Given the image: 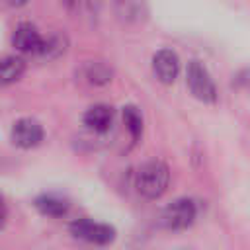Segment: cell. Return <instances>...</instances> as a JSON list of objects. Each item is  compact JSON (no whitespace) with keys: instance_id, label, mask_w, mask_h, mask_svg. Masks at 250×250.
Wrapping results in <instances>:
<instances>
[{"instance_id":"obj_1","label":"cell","mask_w":250,"mask_h":250,"mask_svg":"<svg viewBox=\"0 0 250 250\" xmlns=\"http://www.w3.org/2000/svg\"><path fill=\"white\" fill-rule=\"evenodd\" d=\"M168 184H170V168L162 160H148L137 170L135 188L146 199H158L160 195H164Z\"/></svg>"},{"instance_id":"obj_11","label":"cell","mask_w":250,"mask_h":250,"mask_svg":"<svg viewBox=\"0 0 250 250\" xmlns=\"http://www.w3.org/2000/svg\"><path fill=\"white\" fill-rule=\"evenodd\" d=\"M68 49V39L64 33H59V31H53L49 33L47 37L43 35V41H41V49L37 53V57L41 59H47V61H55L59 57H62Z\"/></svg>"},{"instance_id":"obj_13","label":"cell","mask_w":250,"mask_h":250,"mask_svg":"<svg viewBox=\"0 0 250 250\" xmlns=\"http://www.w3.org/2000/svg\"><path fill=\"white\" fill-rule=\"evenodd\" d=\"M82 78L92 86H105L113 78V70L104 61H88L82 66Z\"/></svg>"},{"instance_id":"obj_4","label":"cell","mask_w":250,"mask_h":250,"mask_svg":"<svg viewBox=\"0 0 250 250\" xmlns=\"http://www.w3.org/2000/svg\"><path fill=\"white\" fill-rule=\"evenodd\" d=\"M70 234L74 238H80L84 242H90V244H98V246H107L115 240L117 232L111 225L107 223H96L92 219H76L70 223L68 227Z\"/></svg>"},{"instance_id":"obj_8","label":"cell","mask_w":250,"mask_h":250,"mask_svg":"<svg viewBox=\"0 0 250 250\" xmlns=\"http://www.w3.org/2000/svg\"><path fill=\"white\" fill-rule=\"evenodd\" d=\"M113 117H115V111L111 105L94 104L84 113V125L94 133H105V131H109V127L113 123Z\"/></svg>"},{"instance_id":"obj_10","label":"cell","mask_w":250,"mask_h":250,"mask_svg":"<svg viewBox=\"0 0 250 250\" xmlns=\"http://www.w3.org/2000/svg\"><path fill=\"white\" fill-rule=\"evenodd\" d=\"M35 209L45 215V217H64L70 209V203L68 199L61 197V195H55V193H43V195H37L35 201H33Z\"/></svg>"},{"instance_id":"obj_15","label":"cell","mask_w":250,"mask_h":250,"mask_svg":"<svg viewBox=\"0 0 250 250\" xmlns=\"http://www.w3.org/2000/svg\"><path fill=\"white\" fill-rule=\"evenodd\" d=\"M6 219H8V207H6L4 199L0 197V229L6 225Z\"/></svg>"},{"instance_id":"obj_9","label":"cell","mask_w":250,"mask_h":250,"mask_svg":"<svg viewBox=\"0 0 250 250\" xmlns=\"http://www.w3.org/2000/svg\"><path fill=\"white\" fill-rule=\"evenodd\" d=\"M113 12L123 23H141L148 14L145 0H115Z\"/></svg>"},{"instance_id":"obj_7","label":"cell","mask_w":250,"mask_h":250,"mask_svg":"<svg viewBox=\"0 0 250 250\" xmlns=\"http://www.w3.org/2000/svg\"><path fill=\"white\" fill-rule=\"evenodd\" d=\"M152 72L158 82L172 84L180 72V59L172 49H160L152 57Z\"/></svg>"},{"instance_id":"obj_16","label":"cell","mask_w":250,"mask_h":250,"mask_svg":"<svg viewBox=\"0 0 250 250\" xmlns=\"http://www.w3.org/2000/svg\"><path fill=\"white\" fill-rule=\"evenodd\" d=\"M29 0H4V4L6 6H10V8H21V6H25Z\"/></svg>"},{"instance_id":"obj_14","label":"cell","mask_w":250,"mask_h":250,"mask_svg":"<svg viewBox=\"0 0 250 250\" xmlns=\"http://www.w3.org/2000/svg\"><path fill=\"white\" fill-rule=\"evenodd\" d=\"M123 123L127 127L131 139L137 143L141 139V135H143V115H141V111H139L137 105H131L129 104V105L123 107Z\"/></svg>"},{"instance_id":"obj_5","label":"cell","mask_w":250,"mask_h":250,"mask_svg":"<svg viewBox=\"0 0 250 250\" xmlns=\"http://www.w3.org/2000/svg\"><path fill=\"white\" fill-rule=\"evenodd\" d=\"M43 137H45V131H43V125L37 121V119H31V117H21L18 119L14 125H12V131H10V139L16 146L20 148H35L43 143Z\"/></svg>"},{"instance_id":"obj_3","label":"cell","mask_w":250,"mask_h":250,"mask_svg":"<svg viewBox=\"0 0 250 250\" xmlns=\"http://www.w3.org/2000/svg\"><path fill=\"white\" fill-rule=\"evenodd\" d=\"M197 217V205L193 199L178 197L162 209L160 221L168 230H186L193 225Z\"/></svg>"},{"instance_id":"obj_2","label":"cell","mask_w":250,"mask_h":250,"mask_svg":"<svg viewBox=\"0 0 250 250\" xmlns=\"http://www.w3.org/2000/svg\"><path fill=\"white\" fill-rule=\"evenodd\" d=\"M186 82H188V88L195 100H199L203 104H215L217 102V98H219L217 86H215V82H213V78H211V74L203 62H199V61L188 62Z\"/></svg>"},{"instance_id":"obj_6","label":"cell","mask_w":250,"mask_h":250,"mask_svg":"<svg viewBox=\"0 0 250 250\" xmlns=\"http://www.w3.org/2000/svg\"><path fill=\"white\" fill-rule=\"evenodd\" d=\"M41 41H43V35L29 21H21L20 25H16L12 33V45L21 55H37L41 49Z\"/></svg>"},{"instance_id":"obj_12","label":"cell","mask_w":250,"mask_h":250,"mask_svg":"<svg viewBox=\"0 0 250 250\" xmlns=\"http://www.w3.org/2000/svg\"><path fill=\"white\" fill-rule=\"evenodd\" d=\"M25 72V61L18 55H8L0 59V86L16 84Z\"/></svg>"}]
</instances>
